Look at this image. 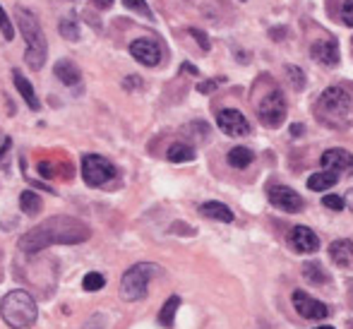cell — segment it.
Segmentation results:
<instances>
[{
    "mask_svg": "<svg viewBox=\"0 0 353 329\" xmlns=\"http://www.w3.org/2000/svg\"><path fill=\"white\" fill-rule=\"evenodd\" d=\"M61 34L65 39H70V41H77L79 39V29H77V22H74L72 17H65L61 22Z\"/></svg>",
    "mask_w": 353,
    "mask_h": 329,
    "instance_id": "obj_27",
    "label": "cell"
},
{
    "mask_svg": "<svg viewBox=\"0 0 353 329\" xmlns=\"http://www.w3.org/2000/svg\"><path fill=\"white\" fill-rule=\"evenodd\" d=\"M159 274V267L152 262H140L135 267H130L121 279V298L128 303H135V301H142L147 296V288H149V281L152 277Z\"/></svg>",
    "mask_w": 353,
    "mask_h": 329,
    "instance_id": "obj_5",
    "label": "cell"
},
{
    "mask_svg": "<svg viewBox=\"0 0 353 329\" xmlns=\"http://www.w3.org/2000/svg\"><path fill=\"white\" fill-rule=\"evenodd\" d=\"M216 126H219V130L223 134H228V137H245V134H250V123H248V118L243 116L241 111H236V108H223V111H219Z\"/></svg>",
    "mask_w": 353,
    "mask_h": 329,
    "instance_id": "obj_8",
    "label": "cell"
},
{
    "mask_svg": "<svg viewBox=\"0 0 353 329\" xmlns=\"http://www.w3.org/2000/svg\"><path fill=\"white\" fill-rule=\"evenodd\" d=\"M317 121L334 130H346L353 123V97L344 87H330L315 103Z\"/></svg>",
    "mask_w": 353,
    "mask_h": 329,
    "instance_id": "obj_2",
    "label": "cell"
},
{
    "mask_svg": "<svg viewBox=\"0 0 353 329\" xmlns=\"http://www.w3.org/2000/svg\"><path fill=\"white\" fill-rule=\"evenodd\" d=\"M92 236L87 223L72 217H53L48 221L39 223L37 228L22 236L19 241V250L34 255V252L46 250L48 246H72V243H82Z\"/></svg>",
    "mask_w": 353,
    "mask_h": 329,
    "instance_id": "obj_1",
    "label": "cell"
},
{
    "mask_svg": "<svg viewBox=\"0 0 353 329\" xmlns=\"http://www.w3.org/2000/svg\"><path fill=\"white\" fill-rule=\"evenodd\" d=\"M130 53L137 63L147 68H154L161 63V48L154 39H137V41L130 43Z\"/></svg>",
    "mask_w": 353,
    "mask_h": 329,
    "instance_id": "obj_11",
    "label": "cell"
},
{
    "mask_svg": "<svg viewBox=\"0 0 353 329\" xmlns=\"http://www.w3.org/2000/svg\"><path fill=\"white\" fill-rule=\"evenodd\" d=\"M301 132H303V126H291V134H293V137H301Z\"/></svg>",
    "mask_w": 353,
    "mask_h": 329,
    "instance_id": "obj_35",
    "label": "cell"
},
{
    "mask_svg": "<svg viewBox=\"0 0 353 329\" xmlns=\"http://www.w3.org/2000/svg\"><path fill=\"white\" fill-rule=\"evenodd\" d=\"M200 212L205 214L207 219H214V221H223V223L233 221V212L223 202H205L200 207Z\"/></svg>",
    "mask_w": 353,
    "mask_h": 329,
    "instance_id": "obj_19",
    "label": "cell"
},
{
    "mask_svg": "<svg viewBox=\"0 0 353 329\" xmlns=\"http://www.w3.org/2000/svg\"><path fill=\"white\" fill-rule=\"evenodd\" d=\"M166 157H168V161H173V163H185V161H192V159H195V149L185 142H176L168 147Z\"/></svg>",
    "mask_w": 353,
    "mask_h": 329,
    "instance_id": "obj_20",
    "label": "cell"
},
{
    "mask_svg": "<svg viewBox=\"0 0 353 329\" xmlns=\"http://www.w3.org/2000/svg\"><path fill=\"white\" fill-rule=\"evenodd\" d=\"M0 315H3L5 325L12 329H27L37 322L39 308L37 301L29 296L27 291H10L0 303Z\"/></svg>",
    "mask_w": 353,
    "mask_h": 329,
    "instance_id": "obj_4",
    "label": "cell"
},
{
    "mask_svg": "<svg viewBox=\"0 0 353 329\" xmlns=\"http://www.w3.org/2000/svg\"><path fill=\"white\" fill-rule=\"evenodd\" d=\"M252 159H255V154L248 147H233L231 152H228V163H231L233 168H248L252 163Z\"/></svg>",
    "mask_w": 353,
    "mask_h": 329,
    "instance_id": "obj_21",
    "label": "cell"
},
{
    "mask_svg": "<svg viewBox=\"0 0 353 329\" xmlns=\"http://www.w3.org/2000/svg\"><path fill=\"white\" fill-rule=\"evenodd\" d=\"M257 116H260V123L265 128H279L283 123V118H286V99H283V94L276 89V92H270L265 99L260 101V106H257Z\"/></svg>",
    "mask_w": 353,
    "mask_h": 329,
    "instance_id": "obj_7",
    "label": "cell"
},
{
    "mask_svg": "<svg viewBox=\"0 0 353 329\" xmlns=\"http://www.w3.org/2000/svg\"><path fill=\"white\" fill-rule=\"evenodd\" d=\"M336 183H339V173L336 171H320V173H312L310 178H307V188L315 192H325L330 190V188H334Z\"/></svg>",
    "mask_w": 353,
    "mask_h": 329,
    "instance_id": "obj_17",
    "label": "cell"
},
{
    "mask_svg": "<svg viewBox=\"0 0 353 329\" xmlns=\"http://www.w3.org/2000/svg\"><path fill=\"white\" fill-rule=\"evenodd\" d=\"M310 53L320 66H327V68L339 66L341 51H339V41H336V39H320L317 43H312Z\"/></svg>",
    "mask_w": 353,
    "mask_h": 329,
    "instance_id": "obj_13",
    "label": "cell"
},
{
    "mask_svg": "<svg viewBox=\"0 0 353 329\" xmlns=\"http://www.w3.org/2000/svg\"><path fill=\"white\" fill-rule=\"evenodd\" d=\"M19 207H22V212H24V214L34 217V214L41 212L43 204H41V197H39L37 192L27 190V192H22V197H19Z\"/></svg>",
    "mask_w": 353,
    "mask_h": 329,
    "instance_id": "obj_23",
    "label": "cell"
},
{
    "mask_svg": "<svg viewBox=\"0 0 353 329\" xmlns=\"http://www.w3.org/2000/svg\"><path fill=\"white\" fill-rule=\"evenodd\" d=\"M197 89H200L202 94H207V92H212V89H216V82H202Z\"/></svg>",
    "mask_w": 353,
    "mask_h": 329,
    "instance_id": "obj_33",
    "label": "cell"
},
{
    "mask_svg": "<svg viewBox=\"0 0 353 329\" xmlns=\"http://www.w3.org/2000/svg\"><path fill=\"white\" fill-rule=\"evenodd\" d=\"M53 72H56V77L61 79L63 84H68V87H74V84H79V79H82V72H79V68L74 66L72 61H58Z\"/></svg>",
    "mask_w": 353,
    "mask_h": 329,
    "instance_id": "obj_18",
    "label": "cell"
},
{
    "mask_svg": "<svg viewBox=\"0 0 353 329\" xmlns=\"http://www.w3.org/2000/svg\"><path fill=\"white\" fill-rule=\"evenodd\" d=\"M190 34L197 39V43H200V46L205 48V51H210V41H207V34H205V32H197V29H190Z\"/></svg>",
    "mask_w": 353,
    "mask_h": 329,
    "instance_id": "obj_32",
    "label": "cell"
},
{
    "mask_svg": "<svg viewBox=\"0 0 353 329\" xmlns=\"http://www.w3.org/2000/svg\"><path fill=\"white\" fill-rule=\"evenodd\" d=\"M317 329H334V327H317Z\"/></svg>",
    "mask_w": 353,
    "mask_h": 329,
    "instance_id": "obj_37",
    "label": "cell"
},
{
    "mask_svg": "<svg viewBox=\"0 0 353 329\" xmlns=\"http://www.w3.org/2000/svg\"><path fill=\"white\" fill-rule=\"evenodd\" d=\"M341 19H344L346 27H353V0H344V5H341Z\"/></svg>",
    "mask_w": 353,
    "mask_h": 329,
    "instance_id": "obj_30",
    "label": "cell"
},
{
    "mask_svg": "<svg viewBox=\"0 0 353 329\" xmlns=\"http://www.w3.org/2000/svg\"><path fill=\"white\" fill-rule=\"evenodd\" d=\"M322 204H325L327 209H334V212H341V209L346 207V199L339 197V195H325L322 197Z\"/></svg>",
    "mask_w": 353,
    "mask_h": 329,
    "instance_id": "obj_29",
    "label": "cell"
},
{
    "mask_svg": "<svg viewBox=\"0 0 353 329\" xmlns=\"http://www.w3.org/2000/svg\"><path fill=\"white\" fill-rule=\"evenodd\" d=\"M82 178L87 186L101 188L116 178V166L99 154H84L82 159Z\"/></svg>",
    "mask_w": 353,
    "mask_h": 329,
    "instance_id": "obj_6",
    "label": "cell"
},
{
    "mask_svg": "<svg viewBox=\"0 0 353 329\" xmlns=\"http://www.w3.org/2000/svg\"><path fill=\"white\" fill-rule=\"evenodd\" d=\"M346 204H349V207H351V212H353V188L349 190V195H346Z\"/></svg>",
    "mask_w": 353,
    "mask_h": 329,
    "instance_id": "obj_36",
    "label": "cell"
},
{
    "mask_svg": "<svg viewBox=\"0 0 353 329\" xmlns=\"http://www.w3.org/2000/svg\"><path fill=\"white\" fill-rule=\"evenodd\" d=\"M94 5H97V8H101V10H108L113 5V0H94Z\"/></svg>",
    "mask_w": 353,
    "mask_h": 329,
    "instance_id": "obj_34",
    "label": "cell"
},
{
    "mask_svg": "<svg viewBox=\"0 0 353 329\" xmlns=\"http://www.w3.org/2000/svg\"><path fill=\"white\" fill-rule=\"evenodd\" d=\"M270 202L274 204L276 209H281V212H301L303 207H305V202H303V197L298 195L293 188H286V186H274L270 188Z\"/></svg>",
    "mask_w": 353,
    "mask_h": 329,
    "instance_id": "obj_10",
    "label": "cell"
},
{
    "mask_svg": "<svg viewBox=\"0 0 353 329\" xmlns=\"http://www.w3.org/2000/svg\"><path fill=\"white\" fill-rule=\"evenodd\" d=\"M14 14H17L19 32H22L24 43H27L24 61H27V66L32 70H41L43 63H46V51H48L46 37H43V32H41V24H39V19L24 8H17Z\"/></svg>",
    "mask_w": 353,
    "mask_h": 329,
    "instance_id": "obj_3",
    "label": "cell"
},
{
    "mask_svg": "<svg viewBox=\"0 0 353 329\" xmlns=\"http://www.w3.org/2000/svg\"><path fill=\"white\" fill-rule=\"evenodd\" d=\"M286 77H288V82H291V87H293V89H298V92H301V89L305 87V74H303V70H301V68L286 66Z\"/></svg>",
    "mask_w": 353,
    "mask_h": 329,
    "instance_id": "obj_25",
    "label": "cell"
},
{
    "mask_svg": "<svg viewBox=\"0 0 353 329\" xmlns=\"http://www.w3.org/2000/svg\"><path fill=\"white\" fill-rule=\"evenodd\" d=\"M12 79H14V87H17V92H19V97L27 101V106L32 108V111H39L41 108V103H39V99H37V94H34V87H32V82H29L27 77H24L19 70H12Z\"/></svg>",
    "mask_w": 353,
    "mask_h": 329,
    "instance_id": "obj_15",
    "label": "cell"
},
{
    "mask_svg": "<svg viewBox=\"0 0 353 329\" xmlns=\"http://www.w3.org/2000/svg\"><path fill=\"white\" fill-rule=\"evenodd\" d=\"M82 286L87 288V291H101V288L106 286V279H103L99 272H89L87 277H84Z\"/></svg>",
    "mask_w": 353,
    "mask_h": 329,
    "instance_id": "obj_26",
    "label": "cell"
},
{
    "mask_svg": "<svg viewBox=\"0 0 353 329\" xmlns=\"http://www.w3.org/2000/svg\"><path fill=\"white\" fill-rule=\"evenodd\" d=\"M0 32L5 34V39H12V24H10V19L3 8H0Z\"/></svg>",
    "mask_w": 353,
    "mask_h": 329,
    "instance_id": "obj_31",
    "label": "cell"
},
{
    "mask_svg": "<svg viewBox=\"0 0 353 329\" xmlns=\"http://www.w3.org/2000/svg\"><path fill=\"white\" fill-rule=\"evenodd\" d=\"M288 243H291L293 252L298 255H310V252L320 250V238L310 231L307 226H296L288 233Z\"/></svg>",
    "mask_w": 353,
    "mask_h": 329,
    "instance_id": "obj_12",
    "label": "cell"
},
{
    "mask_svg": "<svg viewBox=\"0 0 353 329\" xmlns=\"http://www.w3.org/2000/svg\"><path fill=\"white\" fill-rule=\"evenodd\" d=\"M320 163L327 171H336V173L353 171V154L346 152V149H327V152L322 154Z\"/></svg>",
    "mask_w": 353,
    "mask_h": 329,
    "instance_id": "obj_14",
    "label": "cell"
},
{
    "mask_svg": "<svg viewBox=\"0 0 353 329\" xmlns=\"http://www.w3.org/2000/svg\"><path fill=\"white\" fill-rule=\"evenodd\" d=\"M125 3L128 10H132V12H140L144 17H152V10H149L147 0H123Z\"/></svg>",
    "mask_w": 353,
    "mask_h": 329,
    "instance_id": "obj_28",
    "label": "cell"
},
{
    "mask_svg": "<svg viewBox=\"0 0 353 329\" xmlns=\"http://www.w3.org/2000/svg\"><path fill=\"white\" fill-rule=\"evenodd\" d=\"M293 308H296L298 315L305 317V320H325V317L330 315V308H327L322 301L310 298L305 291L293 293Z\"/></svg>",
    "mask_w": 353,
    "mask_h": 329,
    "instance_id": "obj_9",
    "label": "cell"
},
{
    "mask_svg": "<svg viewBox=\"0 0 353 329\" xmlns=\"http://www.w3.org/2000/svg\"><path fill=\"white\" fill-rule=\"evenodd\" d=\"M178 308H181V298L178 296H171L166 303H163L161 312H159V325L163 327H173V317H176Z\"/></svg>",
    "mask_w": 353,
    "mask_h": 329,
    "instance_id": "obj_22",
    "label": "cell"
},
{
    "mask_svg": "<svg viewBox=\"0 0 353 329\" xmlns=\"http://www.w3.org/2000/svg\"><path fill=\"white\" fill-rule=\"evenodd\" d=\"M303 277L312 283H327V272L322 269V264H312V262L303 264Z\"/></svg>",
    "mask_w": 353,
    "mask_h": 329,
    "instance_id": "obj_24",
    "label": "cell"
},
{
    "mask_svg": "<svg viewBox=\"0 0 353 329\" xmlns=\"http://www.w3.org/2000/svg\"><path fill=\"white\" fill-rule=\"evenodd\" d=\"M330 255L339 267H353V241H334L330 246Z\"/></svg>",
    "mask_w": 353,
    "mask_h": 329,
    "instance_id": "obj_16",
    "label": "cell"
}]
</instances>
